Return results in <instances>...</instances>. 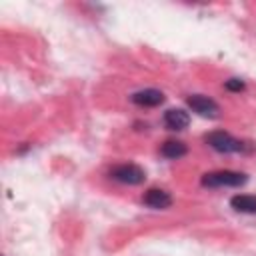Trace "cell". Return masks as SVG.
<instances>
[{
    "instance_id": "obj_1",
    "label": "cell",
    "mask_w": 256,
    "mask_h": 256,
    "mask_svg": "<svg viewBox=\"0 0 256 256\" xmlns=\"http://www.w3.org/2000/svg\"><path fill=\"white\" fill-rule=\"evenodd\" d=\"M246 182H248V176L244 172H234V170H216L202 176V186H208V188H222V186L236 188Z\"/></svg>"
},
{
    "instance_id": "obj_2",
    "label": "cell",
    "mask_w": 256,
    "mask_h": 256,
    "mask_svg": "<svg viewBox=\"0 0 256 256\" xmlns=\"http://www.w3.org/2000/svg\"><path fill=\"white\" fill-rule=\"evenodd\" d=\"M110 176L116 182H122V184H128V186H138L146 180L144 170L136 164H118L110 170Z\"/></svg>"
},
{
    "instance_id": "obj_3",
    "label": "cell",
    "mask_w": 256,
    "mask_h": 256,
    "mask_svg": "<svg viewBox=\"0 0 256 256\" xmlns=\"http://www.w3.org/2000/svg\"><path fill=\"white\" fill-rule=\"evenodd\" d=\"M206 142H208L214 150L224 152V154H228V152H238V150L242 148L240 140H236L234 136H230L228 132H222V130L210 132V134L206 136Z\"/></svg>"
},
{
    "instance_id": "obj_4",
    "label": "cell",
    "mask_w": 256,
    "mask_h": 256,
    "mask_svg": "<svg viewBox=\"0 0 256 256\" xmlns=\"http://www.w3.org/2000/svg\"><path fill=\"white\" fill-rule=\"evenodd\" d=\"M186 104H188L196 114H200V116H204V118H216L218 112H220L218 104H216L212 98L202 96V94H192V96H188V98H186Z\"/></svg>"
},
{
    "instance_id": "obj_5",
    "label": "cell",
    "mask_w": 256,
    "mask_h": 256,
    "mask_svg": "<svg viewBox=\"0 0 256 256\" xmlns=\"http://www.w3.org/2000/svg\"><path fill=\"white\" fill-rule=\"evenodd\" d=\"M142 202L154 210H164V208H170L172 206V196L166 192V190H160V188H150L144 196H142Z\"/></svg>"
},
{
    "instance_id": "obj_6",
    "label": "cell",
    "mask_w": 256,
    "mask_h": 256,
    "mask_svg": "<svg viewBox=\"0 0 256 256\" xmlns=\"http://www.w3.org/2000/svg\"><path fill=\"white\" fill-rule=\"evenodd\" d=\"M132 102L138 106H160L164 102V94L156 88H146V90H138L132 94Z\"/></svg>"
},
{
    "instance_id": "obj_7",
    "label": "cell",
    "mask_w": 256,
    "mask_h": 256,
    "mask_svg": "<svg viewBox=\"0 0 256 256\" xmlns=\"http://www.w3.org/2000/svg\"><path fill=\"white\" fill-rule=\"evenodd\" d=\"M164 124L170 130H184L190 124V116H188V112H184L180 108H170L164 112Z\"/></svg>"
},
{
    "instance_id": "obj_8",
    "label": "cell",
    "mask_w": 256,
    "mask_h": 256,
    "mask_svg": "<svg viewBox=\"0 0 256 256\" xmlns=\"http://www.w3.org/2000/svg\"><path fill=\"white\" fill-rule=\"evenodd\" d=\"M230 206L242 214H256V196L252 194H236L230 198Z\"/></svg>"
},
{
    "instance_id": "obj_9",
    "label": "cell",
    "mask_w": 256,
    "mask_h": 256,
    "mask_svg": "<svg viewBox=\"0 0 256 256\" xmlns=\"http://www.w3.org/2000/svg\"><path fill=\"white\" fill-rule=\"evenodd\" d=\"M186 152H188V148H186V144L180 142V140H166V142L162 144V148H160V154H162L164 158H170V160H178V158H182Z\"/></svg>"
},
{
    "instance_id": "obj_10",
    "label": "cell",
    "mask_w": 256,
    "mask_h": 256,
    "mask_svg": "<svg viewBox=\"0 0 256 256\" xmlns=\"http://www.w3.org/2000/svg\"><path fill=\"white\" fill-rule=\"evenodd\" d=\"M224 88L230 90V92H240V90H244V82L240 78H230V80L224 82Z\"/></svg>"
}]
</instances>
